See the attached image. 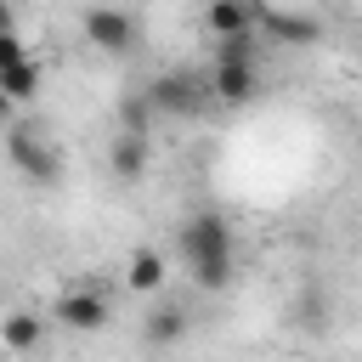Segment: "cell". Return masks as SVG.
<instances>
[{
  "mask_svg": "<svg viewBox=\"0 0 362 362\" xmlns=\"http://www.w3.org/2000/svg\"><path fill=\"white\" fill-rule=\"evenodd\" d=\"M175 249H181V260H187V272H192V283L204 294H221L232 283V226H226V215L204 209V215L181 221Z\"/></svg>",
  "mask_w": 362,
  "mask_h": 362,
  "instance_id": "6da1fadb",
  "label": "cell"
},
{
  "mask_svg": "<svg viewBox=\"0 0 362 362\" xmlns=\"http://www.w3.org/2000/svg\"><path fill=\"white\" fill-rule=\"evenodd\" d=\"M6 153H11V164H17L28 181H40V187H57V181H62V158H57L51 141H40V130H28V124L6 130Z\"/></svg>",
  "mask_w": 362,
  "mask_h": 362,
  "instance_id": "7a4b0ae2",
  "label": "cell"
},
{
  "mask_svg": "<svg viewBox=\"0 0 362 362\" xmlns=\"http://www.w3.org/2000/svg\"><path fill=\"white\" fill-rule=\"evenodd\" d=\"M79 28H85V40H90L96 51H107V57L130 51V40H136V23H130L119 6H90V11L79 17Z\"/></svg>",
  "mask_w": 362,
  "mask_h": 362,
  "instance_id": "3957f363",
  "label": "cell"
},
{
  "mask_svg": "<svg viewBox=\"0 0 362 362\" xmlns=\"http://www.w3.org/2000/svg\"><path fill=\"white\" fill-rule=\"evenodd\" d=\"M51 317L62 328H74V334H96V328H107V294L102 288H74V294H62L51 305Z\"/></svg>",
  "mask_w": 362,
  "mask_h": 362,
  "instance_id": "277c9868",
  "label": "cell"
},
{
  "mask_svg": "<svg viewBox=\"0 0 362 362\" xmlns=\"http://www.w3.org/2000/svg\"><path fill=\"white\" fill-rule=\"evenodd\" d=\"M204 90H209V85H198L192 74H158V79L147 85V107H158V113H198Z\"/></svg>",
  "mask_w": 362,
  "mask_h": 362,
  "instance_id": "5b68a950",
  "label": "cell"
},
{
  "mask_svg": "<svg viewBox=\"0 0 362 362\" xmlns=\"http://www.w3.org/2000/svg\"><path fill=\"white\" fill-rule=\"evenodd\" d=\"M255 17H260V28L272 34V45H317V17H300V11H277V6H260L255 0Z\"/></svg>",
  "mask_w": 362,
  "mask_h": 362,
  "instance_id": "8992f818",
  "label": "cell"
},
{
  "mask_svg": "<svg viewBox=\"0 0 362 362\" xmlns=\"http://www.w3.org/2000/svg\"><path fill=\"white\" fill-rule=\"evenodd\" d=\"M147 158H153V147H147V136H141L136 124H124V130L113 136V147H107V170H113L119 181H141V175H147Z\"/></svg>",
  "mask_w": 362,
  "mask_h": 362,
  "instance_id": "52a82bcc",
  "label": "cell"
},
{
  "mask_svg": "<svg viewBox=\"0 0 362 362\" xmlns=\"http://www.w3.org/2000/svg\"><path fill=\"white\" fill-rule=\"evenodd\" d=\"M209 90L221 96V102H249L255 96V62H243V57H215V74H209Z\"/></svg>",
  "mask_w": 362,
  "mask_h": 362,
  "instance_id": "ba28073f",
  "label": "cell"
},
{
  "mask_svg": "<svg viewBox=\"0 0 362 362\" xmlns=\"http://www.w3.org/2000/svg\"><path fill=\"white\" fill-rule=\"evenodd\" d=\"M45 339V317L40 311H6L0 317V345L6 351H34Z\"/></svg>",
  "mask_w": 362,
  "mask_h": 362,
  "instance_id": "9c48e42d",
  "label": "cell"
},
{
  "mask_svg": "<svg viewBox=\"0 0 362 362\" xmlns=\"http://www.w3.org/2000/svg\"><path fill=\"white\" fill-rule=\"evenodd\" d=\"M204 23H209V34H215V40L243 34V28H255V0H209Z\"/></svg>",
  "mask_w": 362,
  "mask_h": 362,
  "instance_id": "30bf717a",
  "label": "cell"
},
{
  "mask_svg": "<svg viewBox=\"0 0 362 362\" xmlns=\"http://www.w3.org/2000/svg\"><path fill=\"white\" fill-rule=\"evenodd\" d=\"M40 85H45V68H40L34 57H23V62L0 68V96H11V102H34V96H40Z\"/></svg>",
  "mask_w": 362,
  "mask_h": 362,
  "instance_id": "8fae6325",
  "label": "cell"
},
{
  "mask_svg": "<svg viewBox=\"0 0 362 362\" xmlns=\"http://www.w3.org/2000/svg\"><path fill=\"white\" fill-rule=\"evenodd\" d=\"M124 283H130L136 294H153V288L164 283V255H158V249H136L130 266H124Z\"/></svg>",
  "mask_w": 362,
  "mask_h": 362,
  "instance_id": "7c38bea8",
  "label": "cell"
},
{
  "mask_svg": "<svg viewBox=\"0 0 362 362\" xmlns=\"http://www.w3.org/2000/svg\"><path fill=\"white\" fill-rule=\"evenodd\" d=\"M187 334V317H181V305H158L153 317H147V339L153 345H175Z\"/></svg>",
  "mask_w": 362,
  "mask_h": 362,
  "instance_id": "4fadbf2b",
  "label": "cell"
},
{
  "mask_svg": "<svg viewBox=\"0 0 362 362\" xmlns=\"http://www.w3.org/2000/svg\"><path fill=\"white\" fill-rule=\"evenodd\" d=\"M215 57H243V62H255V28H243V34H226V40H215Z\"/></svg>",
  "mask_w": 362,
  "mask_h": 362,
  "instance_id": "5bb4252c",
  "label": "cell"
},
{
  "mask_svg": "<svg viewBox=\"0 0 362 362\" xmlns=\"http://www.w3.org/2000/svg\"><path fill=\"white\" fill-rule=\"evenodd\" d=\"M23 57H28V45L17 40V28H6V34H0V68H11V62H23Z\"/></svg>",
  "mask_w": 362,
  "mask_h": 362,
  "instance_id": "9a60e30c",
  "label": "cell"
},
{
  "mask_svg": "<svg viewBox=\"0 0 362 362\" xmlns=\"http://www.w3.org/2000/svg\"><path fill=\"white\" fill-rule=\"evenodd\" d=\"M11 28V0H0V34Z\"/></svg>",
  "mask_w": 362,
  "mask_h": 362,
  "instance_id": "2e32d148",
  "label": "cell"
},
{
  "mask_svg": "<svg viewBox=\"0 0 362 362\" xmlns=\"http://www.w3.org/2000/svg\"><path fill=\"white\" fill-rule=\"evenodd\" d=\"M0 119H11V96H0Z\"/></svg>",
  "mask_w": 362,
  "mask_h": 362,
  "instance_id": "e0dca14e",
  "label": "cell"
}]
</instances>
